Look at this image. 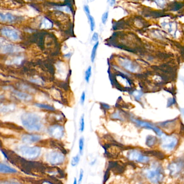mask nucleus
Returning a JSON list of instances; mask_svg holds the SVG:
<instances>
[{
	"label": "nucleus",
	"mask_w": 184,
	"mask_h": 184,
	"mask_svg": "<svg viewBox=\"0 0 184 184\" xmlns=\"http://www.w3.org/2000/svg\"><path fill=\"white\" fill-rule=\"evenodd\" d=\"M98 40V34L97 32H95L92 35V41H97Z\"/></svg>",
	"instance_id": "nucleus-33"
},
{
	"label": "nucleus",
	"mask_w": 184,
	"mask_h": 184,
	"mask_svg": "<svg viewBox=\"0 0 184 184\" xmlns=\"http://www.w3.org/2000/svg\"><path fill=\"white\" fill-rule=\"evenodd\" d=\"M83 176H84V172L82 169H81L79 173V178L78 180V184H82V180L83 179Z\"/></svg>",
	"instance_id": "nucleus-31"
},
{
	"label": "nucleus",
	"mask_w": 184,
	"mask_h": 184,
	"mask_svg": "<svg viewBox=\"0 0 184 184\" xmlns=\"http://www.w3.org/2000/svg\"><path fill=\"white\" fill-rule=\"evenodd\" d=\"M127 157L130 161L138 163L146 164L150 162V158L137 150H130L127 153Z\"/></svg>",
	"instance_id": "nucleus-5"
},
{
	"label": "nucleus",
	"mask_w": 184,
	"mask_h": 184,
	"mask_svg": "<svg viewBox=\"0 0 184 184\" xmlns=\"http://www.w3.org/2000/svg\"><path fill=\"white\" fill-rule=\"evenodd\" d=\"M48 132L52 137L55 139H61L64 135V128L63 126L59 124H54L48 128Z\"/></svg>",
	"instance_id": "nucleus-9"
},
{
	"label": "nucleus",
	"mask_w": 184,
	"mask_h": 184,
	"mask_svg": "<svg viewBox=\"0 0 184 184\" xmlns=\"http://www.w3.org/2000/svg\"><path fill=\"white\" fill-rule=\"evenodd\" d=\"M45 157L46 162L52 165H60L64 162L65 159L64 155L57 151H52L47 153Z\"/></svg>",
	"instance_id": "nucleus-4"
},
{
	"label": "nucleus",
	"mask_w": 184,
	"mask_h": 184,
	"mask_svg": "<svg viewBox=\"0 0 184 184\" xmlns=\"http://www.w3.org/2000/svg\"><path fill=\"white\" fill-rule=\"evenodd\" d=\"M41 139V136L35 134H25L21 137V141L26 144L35 143Z\"/></svg>",
	"instance_id": "nucleus-11"
},
{
	"label": "nucleus",
	"mask_w": 184,
	"mask_h": 184,
	"mask_svg": "<svg viewBox=\"0 0 184 184\" xmlns=\"http://www.w3.org/2000/svg\"><path fill=\"white\" fill-rule=\"evenodd\" d=\"M35 106L37 107L38 108H41V109L48 110V111H51V112L56 111L55 108H54V107L51 106L49 104H45V103H35Z\"/></svg>",
	"instance_id": "nucleus-17"
},
{
	"label": "nucleus",
	"mask_w": 184,
	"mask_h": 184,
	"mask_svg": "<svg viewBox=\"0 0 184 184\" xmlns=\"http://www.w3.org/2000/svg\"><path fill=\"white\" fill-rule=\"evenodd\" d=\"M134 121L135 122V123H136L139 126H143V127H145V128L154 130L157 134V135H158V136H162L163 135V133L162 132L161 130H160L159 128H158L156 126H153L152 124L149 123H147L146 122L139 121L137 120H134Z\"/></svg>",
	"instance_id": "nucleus-13"
},
{
	"label": "nucleus",
	"mask_w": 184,
	"mask_h": 184,
	"mask_svg": "<svg viewBox=\"0 0 184 184\" xmlns=\"http://www.w3.org/2000/svg\"><path fill=\"white\" fill-rule=\"evenodd\" d=\"M161 139L162 148L167 151H172L178 143V140L174 137L163 135Z\"/></svg>",
	"instance_id": "nucleus-7"
},
{
	"label": "nucleus",
	"mask_w": 184,
	"mask_h": 184,
	"mask_svg": "<svg viewBox=\"0 0 184 184\" xmlns=\"http://www.w3.org/2000/svg\"><path fill=\"white\" fill-rule=\"evenodd\" d=\"M92 74V68L91 66H89L85 72V80L87 83L89 82L90 78Z\"/></svg>",
	"instance_id": "nucleus-23"
},
{
	"label": "nucleus",
	"mask_w": 184,
	"mask_h": 184,
	"mask_svg": "<svg viewBox=\"0 0 184 184\" xmlns=\"http://www.w3.org/2000/svg\"><path fill=\"white\" fill-rule=\"evenodd\" d=\"M87 17H88L89 22H90V24L91 30L93 31L94 30L95 28V19H94V18H93L92 16H91L90 15L87 16Z\"/></svg>",
	"instance_id": "nucleus-26"
},
{
	"label": "nucleus",
	"mask_w": 184,
	"mask_h": 184,
	"mask_svg": "<svg viewBox=\"0 0 184 184\" xmlns=\"http://www.w3.org/2000/svg\"><path fill=\"white\" fill-rule=\"evenodd\" d=\"M73 184H78V181L77 180V179H76V178H75V179H74Z\"/></svg>",
	"instance_id": "nucleus-36"
},
{
	"label": "nucleus",
	"mask_w": 184,
	"mask_h": 184,
	"mask_svg": "<svg viewBox=\"0 0 184 184\" xmlns=\"http://www.w3.org/2000/svg\"><path fill=\"white\" fill-rule=\"evenodd\" d=\"M84 10H85L86 14L87 15V16H89V15H90V9H89V7H88L87 5H85L84 6Z\"/></svg>",
	"instance_id": "nucleus-34"
},
{
	"label": "nucleus",
	"mask_w": 184,
	"mask_h": 184,
	"mask_svg": "<svg viewBox=\"0 0 184 184\" xmlns=\"http://www.w3.org/2000/svg\"><path fill=\"white\" fill-rule=\"evenodd\" d=\"M116 0H111L110 1V5L111 7L115 5Z\"/></svg>",
	"instance_id": "nucleus-35"
},
{
	"label": "nucleus",
	"mask_w": 184,
	"mask_h": 184,
	"mask_svg": "<svg viewBox=\"0 0 184 184\" xmlns=\"http://www.w3.org/2000/svg\"><path fill=\"white\" fill-rule=\"evenodd\" d=\"M110 1V0H107V1Z\"/></svg>",
	"instance_id": "nucleus-38"
},
{
	"label": "nucleus",
	"mask_w": 184,
	"mask_h": 184,
	"mask_svg": "<svg viewBox=\"0 0 184 184\" xmlns=\"http://www.w3.org/2000/svg\"><path fill=\"white\" fill-rule=\"evenodd\" d=\"M21 121L23 127L30 132L40 131L43 126L41 117L35 113H24L21 116Z\"/></svg>",
	"instance_id": "nucleus-1"
},
{
	"label": "nucleus",
	"mask_w": 184,
	"mask_h": 184,
	"mask_svg": "<svg viewBox=\"0 0 184 184\" xmlns=\"http://www.w3.org/2000/svg\"><path fill=\"white\" fill-rule=\"evenodd\" d=\"M99 46V42L97 41L96 43V44L94 45L93 48H92V52H91V61L92 63L94 62L95 58H96V53H97V49L98 47Z\"/></svg>",
	"instance_id": "nucleus-21"
},
{
	"label": "nucleus",
	"mask_w": 184,
	"mask_h": 184,
	"mask_svg": "<svg viewBox=\"0 0 184 184\" xmlns=\"http://www.w3.org/2000/svg\"><path fill=\"white\" fill-rule=\"evenodd\" d=\"M94 0H87V1L88 2H93Z\"/></svg>",
	"instance_id": "nucleus-37"
},
{
	"label": "nucleus",
	"mask_w": 184,
	"mask_h": 184,
	"mask_svg": "<svg viewBox=\"0 0 184 184\" xmlns=\"http://www.w3.org/2000/svg\"><path fill=\"white\" fill-rule=\"evenodd\" d=\"M1 184H21L19 181H15V180H5V181H2L1 182Z\"/></svg>",
	"instance_id": "nucleus-29"
},
{
	"label": "nucleus",
	"mask_w": 184,
	"mask_h": 184,
	"mask_svg": "<svg viewBox=\"0 0 184 184\" xmlns=\"http://www.w3.org/2000/svg\"><path fill=\"white\" fill-rule=\"evenodd\" d=\"M144 175L152 184H160L164 178V172L160 164L153 163L144 171Z\"/></svg>",
	"instance_id": "nucleus-2"
},
{
	"label": "nucleus",
	"mask_w": 184,
	"mask_h": 184,
	"mask_svg": "<svg viewBox=\"0 0 184 184\" xmlns=\"http://www.w3.org/2000/svg\"><path fill=\"white\" fill-rule=\"evenodd\" d=\"M119 63L122 67L130 72L134 73L137 72L138 70V68L134 66L132 62L128 59L120 58Z\"/></svg>",
	"instance_id": "nucleus-12"
},
{
	"label": "nucleus",
	"mask_w": 184,
	"mask_h": 184,
	"mask_svg": "<svg viewBox=\"0 0 184 184\" xmlns=\"http://www.w3.org/2000/svg\"><path fill=\"white\" fill-rule=\"evenodd\" d=\"M163 26H165V27H167L168 31L171 34L175 33V31L177 30V26L174 23L170 22L169 23H165V25H163Z\"/></svg>",
	"instance_id": "nucleus-18"
},
{
	"label": "nucleus",
	"mask_w": 184,
	"mask_h": 184,
	"mask_svg": "<svg viewBox=\"0 0 184 184\" xmlns=\"http://www.w3.org/2000/svg\"><path fill=\"white\" fill-rule=\"evenodd\" d=\"M12 93L14 96H15L17 98L21 100L29 101L32 99V96L24 92H22L17 90H13Z\"/></svg>",
	"instance_id": "nucleus-14"
},
{
	"label": "nucleus",
	"mask_w": 184,
	"mask_h": 184,
	"mask_svg": "<svg viewBox=\"0 0 184 184\" xmlns=\"http://www.w3.org/2000/svg\"><path fill=\"white\" fill-rule=\"evenodd\" d=\"M80 161V157L79 155H77L76 156L73 157L71 161V165L73 167L76 166L79 163Z\"/></svg>",
	"instance_id": "nucleus-24"
},
{
	"label": "nucleus",
	"mask_w": 184,
	"mask_h": 184,
	"mask_svg": "<svg viewBox=\"0 0 184 184\" xmlns=\"http://www.w3.org/2000/svg\"><path fill=\"white\" fill-rule=\"evenodd\" d=\"M52 25H53V24L52 22L46 17L42 19L40 25L41 27L43 29H50L51 28H52Z\"/></svg>",
	"instance_id": "nucleus-16"
},
{
	"label": "nucleus",
	"mask_w": 184,
	"mask_h": 184,
	"mask_svg": "<svg viewBox=\"0 0 184 184\" xmlns=\"http://www.w3.org/2000/svg\"><path fill=\"white\" fill-rule=\"evenodd\" d=\"M15 108V106L14 104L2 106L1 107V112H3V113L10 112L14 110Z\"/></svg>",
	"instance_id": "nucleus-19"
},
{
	"label": "nucleus",
	"mask_w": 184,
	"mask_h": 184,
	"mask_svg": "<svg viewBox=\"0 0 184 184\" xmlns=\"http://www.w3.org/2000/svg\"><path fill=\"white\" fill-rule=\"evenodd\" d=\"M23 59L22 57H15L14 58L10 59L9 60H8L7 62H8V64H11V65H13V64L19 65L22 62Z\"/></svg>",
	"instance_id": "nucleus-22"
},
{
	"label": "nucleus",
	"mask_w": 184,
	"mask_h": 184,
	"mask_svg": "<svg viewBox=\"0 0 184 184\" xmlns=\"http://www.w3.org/2000/svg\"><path fill=\"white\" fill-rule=\"evenodd\" d=\"M0 172L2 174H14L17 173V171L5 164L1 163L0 164Z\"/></svg>",
	"instance_id": "nucleus-15"
},
{
	"label": "nucleus",
	"mask_w": 184,
	"mask_h": 184,
	"mask_svg": "<svg viewBox=\"0 0 184 184\" xmlns=\"http://www.w3.org/2000/svg\"><path fill=\"white\" fill-rule=\"evenodd\" d=\"M156 5L160 8H164L166 5L165 0H154Z\"/></svg>",
	"instance_id": "nucleus-28"
},
{
	"label": "nucleus",
	"mask_w": 184,
	"mask_h": 184,
	"mask_svg": "<svg viewBox=\"0 0 184 184\" xmlns=\"http://www.w3.org/2000/svg\"><path fill=\"white\" fill-rule=\"evenodd\" d=\"M85 98H86V94L85 92H83L82 94L81 95V103L83 105V104L85 102Z\"/></svg>",
	"instance_id": "nucleus-32"
},
{
	"label": "nucleus",
	"mask_w": 184,
	"mask_h": 184,
	"mask_svg": "<svg viewBox=\"0 0 184 184\" xmlns=\"http://www.w3.org/2000/svg\"><path fill=\"white\" fill-rule=\"evenodd\" d=\"M22 49L19 46L9 43L5 40L3 41L2 38L1 40V52L2 54H14L21 52Z\"/></svg>",
	"instance_id": "nucleus-6"
},
{
	"label": "nucleus",
	"mask_w": 184,
	"mask_h": 184,
	"mask_svg": "<svg viewBox=\"0 0 184 184\" xmlns=\"http://www.w3.org/2000/svg\"><path fill=\"white\" fill-rule=\"evenodd\" d=\"M84 147V139L82 137H81L79 140V151L81 155H83Z\"/></svg>",
	"instance_id": "nucleus-25"
},
{
	"label": "nucleus",
	"mask_w": 184,
	"mask_h": 184,
	"mask_svg": "<svg viewBox=\"0 0 184 184\" xmlns=\"http://www.w3.org/2000/svg\"><path fill=\"white\" fill-rule=\"evenodd\" d=\"M85 129V121H84V115H83L80 119L79 121V130L81 132H83Z\"/></svg>",
	"instance_id": "nucleus-27"
},
{
	"label": "nucleus",
	"mask_w": 184,
	"mask_h": 184,
	"mask_svg": "<svg viewBox=\"0 0 184 184\" xmlns=\"http://www.w3.org/2000/svg\"><path fill=\"white\" fill-rule=\"evenodd\" d=\"M108 16H109V13L108 12H105V13L103 14L102 17H101V21L103 24H106L107 20L108 19Z\"/></svg>",
	"instance_id": "nucleus-30"
},
{
	"label": "nucleus",
	"mask_w": 184,
	"mask_h": 184,
	"mask_svg": "<svg viewBox=\"0 0 184 184\" xmlns=\"http://www.w3.org/2000/svg\"><path fill=\"white\" fill-rule=\"evenodd\" d=\"M18 153L24 158L29 160L36 159L41 154V148L37 146L21 145L17 149Z\"/></svg>",
	"instance_id": "nucleus-3"
},
{
	"label": "nucleus",
	"mask_w": 184,
	"mask_h": 184,
	"mask_svg": "<svg viewBox=\"0 0 184 184\" xmlns=\"http://www.w3.org/2000/svg\"><path fill=\"white\" fill-rule=\"evenodd\" d=\"M167 169L171 176H177L184 170V162L178 160L172 162L169 165Z\"/></svg>",
	"instance_id": "nucleus-8"
},
{
	"label": "nucleus",
	"mask_w": 184,
	"mask_h": 184,
	"mask_svg": "<svg viewBox=\"0 0 184 184\" xmlns=\"http://www.w3.org/2000/svg\"><path fill=\"white\" fill-rule=\"evenodd\" d=\"M1 20L2 21H8V22H11L13 21L14 19V17L13 15L11 14L8 13V14H3L2 13H1Z\"/></svg>",
	"instance_id": "nucleus-20"
},
{
	"label": "nucleus",
	"mask_w": 184,
	"mask_h": 184,
	"mask_svg": "<svg viewBox=\"0 0 184 184\" xmlns=\"http://www.w3.org/2000/svg\"><path fill=\"white\" fill-rule=\"evenodd\" d=\"M1 33L11 41H18L20 39V35L19 32L10 27H3L1 29Z\"/></svg>",
	"instance_id": "nucleus-10"
}]
</instances>
